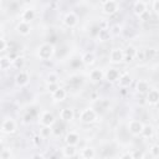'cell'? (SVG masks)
Returning a JSON list of instances; mask_svg holds the SVG:
<instances>
[{
  "instance_id": "cell-31",
  "label": "cell",
  "mask_w": 159,
  "mask_h": 159,
  "mask_svg": "<svg viewBox=\"0 0 159 159\" xmlns=\"http://www.w3.org/2000/svg\"><path fill=\"white\" fill-rule=\"evenodd\" d=\"M149 154H150V157L154 158V159L159 157V145H158L157 143H154V144H152V145L149 147Z\"/></svg>"
},
{
  "instance_id": "cell-46",
  "label": "cell",
  "mask_w": 159,
  "mask_h": 159,
  "mask_svg": "<svg viewBox=\"0 0 159 159\" xmlns=\"http://www.w3.org/2000/svg\"><path fill=\"white\" fill-rule=\"evenodd\" d=\"M1 6H2V1L0 0V7H1Z\"/></svg>"
},
{
  "instance_id": "cell-22",
  "label": "cell",
  "mask_w": 159,
  "mask_h": 159,
  "mask_svg": "<svg viewBox=\"0 0 159 159\" xmlns=\"http://www.w3.org/2000/svg\"><path fill=\"white\" fill-rule=\"evenodd\" d=\"M67 97V91L63 88V87H58L52 94H51V98L53 102L58 103V102H63Z\"/></svg>"
},
{
  "instance_id": "cell-42",
  "label": "cell",
  "mask_w": 159,
  "mask_h": 159,
  "mask_svg": "<svg viewBox=\"0 0 159 159\" xmlns=\"http://www.w3.org/2000/svg\"><path fill=\"white\" fill-rule=\"evenodd\" d=\"M6 47H7V42H6L4 39H1V40H0V52L5 51V50H6Z\"/></svg>"
},
{
  "instance_id": "cell-10",
  "label": "cell",
  "mask_w": 159,
  "mask_h": 159,
  "mask_svg": "<svg viewBox=\"0 0 159 159\" xmlns=\"http://www.w3.org/2000/svg\"><path fill=\"white\" fill-rule=\"evenodd\" d=\"M109 62L113 65H119L123 62V48L114 47L109 52Z\"/></svg>"
},
{
  "instance_id": "cell-24",
  "label": "cell",
  "mask_w": 159,
  "mask_h": 159,
  "mask_svg": "<svg viewBox=\"0 0 159 159\" xmlns=\"http://www.w3.org/2000/svg\"><path fill=\"white\" fill-rule=\"evenodd\" d=\"M81 157L82 159H94L96 157V150L93 147H89V145H86L81 149Z\"/></svg>"
},
{
  "instance_id": "cell-34",
  "label": "cell",
  "mask_w": 159,
  "mask_h": 159,
  "mask_svg": "<svg viewBox=\"0 0 159 159\" xmlns=\"http://www.w3.org/2000/svg\"><path fill=\"white\" fill-rule=\"evenodd\" d=\"M31 142H32V144H34L35 147H40V145L42 144V142H43V138H42L40 134H35V135H32Z\"/></svg>"
},
{
  "instance_id": "cell-26",
  "label": "cell",
  "mask_w": 159,
  "mask_h": 159,
  "mask_svg": "<svg viewBox=\"0 0 159 159\" xmlns=\"http://www.w3.org/2000/svg\"><path fill=\"white\" fill-rule=\"evenodd\" d=\"M76 154H77V149H76L75 145H67L66 144L62 148V155L65 158H73Z\"/></svg>"
},
{
  "instance_id": "cell-1",
  "label": "cell",
  "mask_w": 159,
  "mask_h": 159,
  "mask_svg": "<svg viewBox=\"0 0 159 159\" xmlns=\"http://www.w3.org/2000/svg\"><path fill=\"white\" fill-rule=\"evenodd\" d=\"M56 52V48L53 43L51 42H43L36 48V56L41 61H50Z\"/></svg>"
},
{
  "instance_id": "cell-13",
  "label": "cell",
  "mask_w": 159,
  "mask_h": 159,
  "mask_svg": "<svg viewBox=\"0 0 159 159\" xmlns=\"http://www.w3.org/2000/svg\"><path fill=\"white\" fill-rule=\"evenodd\" d=\"M145 102H147V104L155 107L159 102V91L157 88H150L148 91V93L145 94Z\"/></svg>"
},
{
  "instance_id": "cell-17",
  "label": "cell",
  "mask_w": 159,
  "mask_h": 159,
  "mask_svg": "<svg viewBox=\"0 0 159 159\" xmlns=\"http://www.w3.org/2000/svg\"><path fill=\"white\" fill-rule=\"evenodd\" d=\"M20 16H21V20H20V21H24V22L30 24L32 20H35V17H36V11H35L34 7H26V9L22 10V12H21Z\"/></svg>"
},
{
  "instance_id": "cell-44",
  "label": "cell",
  "mask_w": 159,
  "mask_h": 159,
  "mask_svg": "<svg viewBox=\"0 0 159 159\" xmlns=\"http://www.w3.org/2000/svg\"><path fill=\"white\" fill-rule=\"evenodd\" d=\"M2 142H4V133L0 130V144H1Z\"/></svg>"
},
{
  "instance_id": "cell-35",
  "label": "cell",
  "mask_w": 159,
  "mask_h": 159,
  "mask_svg": "<svg viewBox=\"0 0 159 159\" xmlns=\"http://www.w3.org/2000/svg\"><path fill=\"white\" fill-rule=\"evenodd\" d=\"M144 52H145V60L149 57V58H153L155 55H157V50L153 48V47H149V48H144Z\"/></svg>"
},
{
  "instance_id": "cell-25",
  "label": "cell",
  "mask_w": 159,
  "mask_h": 159,
  "mask_svg": "<svg viewBox=\"0 0 159 159\" xmlns=\"http://www.w3.org/2000/svg\"><path fill=\"white\" fill-rule=\"evenodd\" d=\"M12 67V58L9 56H1L0 57V70L7 71Z\"/></svg>"
},
{
  "instance_id": "cell-23",
  "label": "cell",
  "mask_w": 159,
  "mask_h": 159,
  "mask_svg": "<svg viewBox=\"0 0 159 159\" xmlns=\"http://www.w3.org/2000/svg\"><path fill=\"white\" fill-rule=\"evenodd\" d=\"M155 134V128L154 125L152 124H143V129H142V133L140 135L144 138V139H152Z\"/></svg>"
},
{
  "instance_id": "cell-36",
  "label": "cell",
  "mask_w": 159,
  "mask_h": 159,
  "mask_svg": "<svg viewBox=\"0 0 159 159\" xmlns=\"http://www.w3.org/2000/svg\"><path fill=\"white\" fill-rule=\"evenodd\" d=\"M150 6H152L153 12L158 16V15H159V0H153V1L150 2Z\"/></svg>"
},
{
  "instance_id": "cell-32",
  "label": "cell",
  "mask_w": 159,
  "mask_h": 159,
  "mask_svg": "<svg viewBox=\"0 0 159 159\" xmlns=\"http://www.w3.org/2000/svg\"><path fill=\"white\" fill-rule=\"evenodd\" d=\"M134 60H138L139 62H142V61L145 60V52H144V48H143V47H137L135 58H134Z\"/></svg>"
},
{
  "instance_id": "cell-5",
  "label": "cell",
  "mask_w": 159,
  "mask_h": 159,
  "mask_svg": "<svg viewBox=\"0 0 159 159\" xmlns=\"http://www.w3.org/2000/svg\"><path fill=\"white\" fill-rule=\"evenodd\" d=\"M39 123L42 125V127H47V128H51L55 123H56V118L53 116L52 112L50 111H43L40 117H39Z\"/></svg>"
},
{
  "instance_id": "cell-37",
  "label": "cell",
  "mask_w": 159,
  "mask_h": 159,
  "mask_svg": "<svg viewBox=\"0 0 159 159\" xmlns=\"http://www.w3.org/2000/svg\"><path fill=\"white\" fill-rule=\"evenodd\" d=\"M50 134H51V128H47V127H42V128H41L40 135H41L42 138H46V137L50 135Z\"/></svg>"
},
{
  "instance_id": "cell-39",
  "label": "cell",
  "mask_w": 159,
  "mask_h": 159,
  "mask_svg": "<svg viewBox=\"0 0 159 159\" xmlns=\"http://www.w3.org/2000/svg\"><path fill=\"white\" fill-rule=\"evenodd\" d=\"M132 155H133L134 159H143V157H144L143 152H140V150H133L132 152Z\"/></svg>"
},
{
  "instance_id": "cell-27",
  "label": "cell",
  "mask_w": 159,
  "mask_h": 159,
  "mask_svg": "<svg viewBox=\"0 0 159 159\" xmlns=\"http://www.w3.org/2000/svg\"><path fill=\"white\" fill-rule=\"evenodd\" d=\"M97 39L98 41L101 42H104V41H108L111 39V34H109V30H99L98 29V34H97Z\"/></svg>"
},
{
  "instance_id": "cell-15",
  "label": "cell",
  "mask_w": 159,
  "mask_h": 159,
  "mask_svg": "<svg viewBox=\"0 0 159 159\" xmlns=\"http://www.w3.org/2000/svg\"><path fill=\"white\" fill-rule=\"evenodd\" d=\"M119 76H120V72L117 68H114V67H109V68H107L104 71V80L108 81V82H111V83L117 82L118 78H119Z\"/></svg>"
},
{
  "instance_id": "cell-33",
  "label": "cell",
  "mask_w": 159,
  "mask_h": 159,
  "mask_svg": "<svg viewBox=\"0 0 159 159\" xmlns=\"http://www.w3.org/2000/svg\"><path fill=\"white\" fill-rule=\"evenodd\" d=\"M12 158V152L9 148H4L0 152V159H11Z\"/></svg>"
},
{
  "instance_id": "cell-4",
  "label": "cell",
  "mask_w": 159,
  "mask_h": 159,
  "mask_svg": "<svg viewBox=\"0 0 159 159\" xmlns=\"http://www.w3.org/2000/svg\"><path fill=\"white\" fill-rule=\"evenodd\" d=\"M0 130L4 133V134H14L16 130H17V123L14 118L9 117V118H5L0 125Z\"/></svg>"
},
{
  "instance_id": "cell-30",
  "label": "cell",
  "mask_w": 159,
  "mask_h": 159,
  "mask_svg": "<svg viewBox=\"0 0 159 159\" xmlns=\"http://www.w3.org/2000/svg\"><path fill=\"white\" fill-rule=\"evenodd\" d=\"M108 30H109L111 36H118V35L122 34V25H119V24H114V25H112L111 29H108Z\"/></svg>"
},
{
  "instance_id": "cell-8",
  "label": "cell",
  "mask_w": 159,
  "mask_h": 159,
  "mask_svg": "<svg viewBox=\"0 0 159 159\" xmlns=\"http://www.w3.org/2000/svg\"><path fill=\"white\" fill-rule=\"evenodd\" d=\"M132 10H133V14L137 17H142L148 11V2H145L143 0H137V1L133 2Z\"/></svg>"
},
{
  "instance_id": "cell-20",
  "label": "cell",
  "mask_w": 159,
  "mask_h": 159,
  "mask_svg": "<svg viewBox=\"0 0 159 159\" xmlns=\"http://www.w3.org/2000/svg\"><path fill=\"white\" fill-rule=\"evenodd\" d=\"M150 88V83L147 80H138L135 83V91L139 94H147Z\"/></svg>"
},
{
  "instance_id": "cell-7",
  "label": "cell",
  "mask_w": 159,
  "mask_h": 159,
  "mask_svg": "<svg viewBox=\"0 0 159 159\" xmlns=\"http://www.w3.org/2000/svg\"><path fill=\"white\" fill-rule=\"evenodd\" d=\"M14 81H15V84L17 87H20V88L26 87L30 83V73L27 71H25V70H21L15 75Z\"/></svg>"
},
{
  "instance_id": "cell-43",
  "label": "cell",
  "mask_w": 159,
  "mask_h": 159,
  "mask_svg": "<svg viewBox=\"0 0 159 159\" xmlns=\"http://www.w3.org/2000/svg\"><path fill=\"white\" fill-rule=\"evenodd\" d=\"M30 159H45V158H43V155H42V154L36 153V154H32V155L30 157Z\"/></svg>"
},
{
  "instance_id": "cell-2",
  "label": "cell",
  "mask_w": 159,
  "mask_h": 159,
  "mask_svg": "<svg viewBox=\"0 0 159 159\" xmlns=\"http://www.w3.org/2000/svg\"><path fill=\"white\" fill-rule=\"evenodd\" d=\"M97 119H98V114L92 107H87L82 109V112L80 113V122H82L83 124H92Z\"/></svg>"
},
{
  "instance_id": "cell-3",
  "label": "cell",
  "mask_w": 159,
  "mask_h": 159,
  "mask_svg": "<svg viewBox=\"0 0 159 159\" xmlns=\"http://www.w3.org/2000/svg\"><path fill=\"white\" fill-rule=\"evenodd\" d=\"M101 10L104 15H114L116 12H118L119 10V2L114 1V0H107V1H102L101 2Z\"/></svg>"
},
{
  "instance_id": "cell-18",
  "label": "cell",
  "mask_w": 159,
  "mask_h": 159,
  "mask_svg": "<svg viewBox=\"0 0 159 159\" xmlns=\"http://www.w3.org/2000/svg\"><path fill=\"white\" fill-rule=\"evenodd\" d=\"M96 53L93 52V51H86L82 56H81V62H82V65H84V66H87V67H89V66H92L94 62H96Z\"/></svg>"
},
{
  "instance_id": "cell-19",
  "label": "cell",
  "mask_w": 159,
  "mask_h": 159,
  "mask_svg": "<svg viewBox=\"0 0 159 159\" xmlns=\"http://www.w3.org/2000/svg\"><path fill=\"white\" fill-rule=\"evenodd\" d=\"M65 143L67 145H77L80 143V134L75 130H70L67 132V134L65 135Z\"/></svg>"
},
{
  "instance_id": "cell-29",
  "label": "cell",
  "mask_w": 159,
  "mask_h": 159,
  "mask_svg": "<svg viewBox=\"0 0 159 159\" xmlns=\"http://www.w3.org/2000/svg\"><path fill=\"white\" fill-rule=\"evenodd\" d=\"M58 80H60V77H58V75L56 72H50L46 76V83L47 84H50V83H58Z\"/></svg>"
},
{
  "instance_id": "cell-9",
  "label": "cell",
  "mask_w": 159,
  "mask_h": 159,
  "mask_svg": "<svg viewBox=\"0 0 159 159\" xmlns=\"http://www.w3.org/2000/svg\"><path fill=\"white\" fill-rule=\"evenodd\" d=\"M62 22H63V25H65L66 27L73 29V27H76L77 24H78V16H77L76 12L68 11V12L65 14V16H63V19H62Z\"/></svg>"
},
{
  "instance_id": "cell-6",
  "label": "cell",
  "mask_w": 159,
  "mask_h": 159,
  "mask_svg": "<svg viewBox=\"0 0 159 159\" xmlns=\"http://www.w3.org/2000/svg\"><path fill=\"white\" fill-rule=\"evenodd\" d=\"M127 129L129 132L130 135L133 137H138L142 133V129H143V122L139 120V119H130L127 124Z\"/></svg>"
},
{
  "instance_id": "cell-41",
  "label": "cell",
  "mask_w": 159,
  "mask_h": 159,
  "mask_svg": "<svg viewBox=\"0 0 159 159\" xmlns=\"http://www.w3.org/2000/svg\"><path fill=\"white\" fill-rule=\"evenodd\" d=\"M119 159H134L132 155V152H124L123 154H120Z\"/></svg>"
},
{
  "instance_id": "cell-12",
  "label": "cell",
  "mask_w": 159,
  "mask_h": 159,
  "mask_svg": "<svg viewBox=\"0 0 159 159\" xmlns=\"http://www.w3.org/2000/svg\"><path fill=\"white\" fill-rule=\"evenodd\" d=\"M135 51H137V47L132 43H129L124 50H123V62H127V63H130L134 61L135 58Z\"/></svg>"
},
{
  "instance_id": "cell-11",
  "label": "cell",
  "mask_w": 159,
  "mask_h": 159,
  "mask_svg": "<svg viewBox=\"0 0 159 159\" xmlns=\"http://www.w3.org/2000/svg\"><path fill=\"white\" fill-rule=\"evenodd\" d=\"M88 80H89L92 83H94V84L102 82V81L104 80V71H103L102 68H99V67L91 70L89 73H88Z\"/></svg>"
},
{
  "instance_id": "cell-38",
  "label": "cell",
  "mask_w": 159,
  "mask_h": 159,
  "mask_svg": "<svg viewBox=\"0 0 159 159\" xmlns=\"http://www.w3.org/2000/svg\"><path fill=\"white\" fill-rule=\"evenodd\" d=\"M58 87H60V86H58V83H50V84H47V87H46V88H47V91L52 94V93H53Z\"/></svg>"
},
{
  "instance_id": "cell-16",
  "label": "cell",
  "mask_w": 159,
  "mask_h": 159,
  "mask_svg": "<svg viewBox=\"0 0 159 159\" xmlns=\"http://www.w3.org/2000/svg\"><path fill=\"white\" fill-rule=\"evenodd\" d=\"M60 119L63 122H72L75 119V109L71 107H65L60 111Z\"/></svg>"
},
{
  "instance_id": "cell-45",
  "label": "cell",
  "mask_w": 159,
  "mask_h": 159,
  "mask_svg": "<svg viewBox=\"0 0 159 159\" xmlns=\"http://www.w3.org/2000/svg\"><path fill=\"white\" fill-rule=\"evenodd\" d=\"M1 39H4V37H2V32H1V30H0V40H1Z\"/></svg>"
},
{
  "instance_id": "cell-14",
  "label": "cell",
  "mask_w": 159,
  "mask_h": 159,
  "mask_svg": "<svg viewBox=\"0 0 159 159\" xmlns=\"http://www.w3.org/2000/svg\"><path fill=\"white\" fill-rule=\"evenodd\" d=\"M15 30L16 32L20 35V36H29L31 34V24H27V22H24V21H19L15 26Z\"/></svg>"
},
{
  "instance_id": "cell-40",
  "label": "cell",
  "mask_w": 159,
  "mask_h": 159,
  "mask_svg": "<svg viewBox=\"0 0 159 159\" xmlns=\"http://www.w3.org/2000/svg\"><path fill=\"white\" fill-rule=\"evenodd\" d=\"M107 29H109L108 27V21L104 20V19H102L99 21V30H107Z\"/></svg>"
},
{
  "instance_id": "cell-28",
  "label": "cell",
  "mask_w": 159,
  "mask_h": 159,
  "mask_svg": "<svg viewBox=\"0 0 159 159\" xmlns=\"http://www.w3.org/2000/svg\"><path fill=\"white\" fill-rule=\"evenodd\" d=\"M25 66V57L22 56H17L16 58L12 60V67H15L16 70H22V67Z\"/></svg>"
},
{
  "instance_id": "cell-21",
  "label": "cell",
  "mask_w": 159,
  "mask_h": 159,
  "mask_svg": "<svg viewBox=\"0 0 159 159\" xmlns=\"http://www.w3.org/2000/svg\"><path fill=\"white\" fill-rule=\"evenodd\" d=\"M117 83H118V87L119 88H127L132 83V76L128 72H123V73H120Z\"/></svg>"
}]
</instances>
